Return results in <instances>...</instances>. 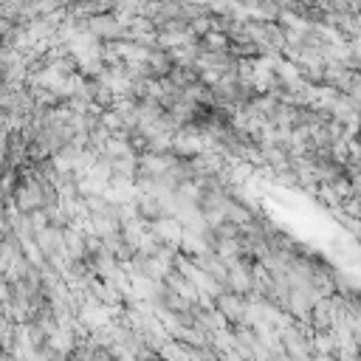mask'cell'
<instances>
[{
    "label": "cell",
    "instance_id": "1",
    "mask_svg": "<svg viewBox=\"0 0 361 361\" xmlns=\"http://www.w3.org/2000/svg\"><path fill=\"white\" fill-rule=\"evenodd\" d=\"M214 307H217V316H220L226 324H237V327H243L245 319H248V313H251L248 296L234 293V290L217 293V296H214Z\"/></svg>",
    "mask_w": 361,
    "mask_h": 361
}]
</instances>
